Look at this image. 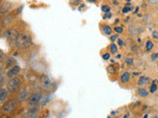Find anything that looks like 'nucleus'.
<instances>
[{
  "instance_id": "5701e85b",
  "label": "nucleus",
  "mask_w": 158,
  "mask_h": 118,
  "mask_svg": "<svg viewBox=\"0 0 158 118\" xmlns=\"http://www.w3.org/2000/svg\"><path fill=\"white\" fill-rule=\"evenodd\" d=\"M114 31L116 32V33L122 34V32H124V29H122V27H119V26H116V27L114 28Z\"/></svg>"
},
{
  "instance_id": "423d86ee",
  "label": "nucleus",
  "mask_w": 158,
  "mask_h": 118,
  "mask_svg": "<svg viewBox=\"0 0 158 118\" xmlns=\"http://www.w3.org/2000/svg\"><path fill=\"white\" fill-rule=\"evenodd\" d=\"M43 98V94L41 92H35L32 95H30V97L28 98V105L30 107H34L36 105L39 104V103L42 100Z\"/></svg>"
},
{
  "instance_id": "a878e982",
  "label": "nucleus",
  "mask_w": 158,
  "mask_h": 118,
  "mask_svg": "<svg viewBox=\"0 0 158 118\" xmlns=\"http://www.w3.org/2000/svg\"><path fill=\"white\" fill-rule=\"evenodd\" d=\"M137 49H138V47H137L136 45H131V50L133 52H136Z\"/></svg>"
},
{
  "instance_id": "39448f33",
  "label": "nucleus",
  "mask_w": 158,
  "mask_h": 118,
  "mask_svg": "<svg viewBox=\"0 0 158 118\" xmlns=\"http://www.w3.org/2000/svg\"><path fill=\"white\" fill-rule=\"evenodd\" d=\"M19 34H20L19 31L16 30V29H14V28L7 29V30L4 32V36L6 37V40H7L11 44L15 43V41H16V40H17Z\"/></svg>"
},
{
  "instance_id": "f03ea898",
  "label": "nucleus",
  "mask_w": 158,
  "mask_h": 118,
  "mask_svg": "<svg viewBox=\"0 0 158 118\" xmlns=\"http://www.w3.org/2000/svg\"><path fill=\"white\" fill-rule=\"evenodd\" d=\"M18 104H19V101L17 100V98H10V100H7L3 103L0 111H1L2 114H7V115H9L13 111L16 110V108L18 107Z\"/></svg>"
},
{
  "instance_id": "dca6fc26",
  "label": "nucleus",
  "mask_w": 158,
  "mask_h": 118,
  "mask_svg": "<svg viewBox=\"0 0 158 118\" xmlns=\"http://www.w3.org/2000/svg\"><path fill=\"white\" fill-rule=\"evenodd\" d=\"M109 49L111 51V54H117L118 53V46L116 43H111L109 46Z\"/></svg>"
},
{
  "instance_id": "c9c22d12",
  "label": "nucleus",
  "mask_w": 158,
  "mask_h": 118,
  "mask_svg": "<svg viewBox=\"0 0 158 118\" xmlns=\"http://www.w3.org/2000/svg\"><path fill=\"white\" fill-rule=\"evenodd\" d=\"M155 118H157V117H155Z\"/></svg>"
},
{
  "instance_id": "c85d7f7f",
  "label": "nucleus",
  "mask_w": 158,
  "mask_h": 118,
  "mask_svg": "<svg viewBox=\"0 0 158 118\" xmlns=\"http://www.w3.org/2000/svg\"><path fill=\"white\" fill-rule=\"evenodd\" d=\"M158 57V54H153L152 56H151V59H152V61H155V60L157 59Z\"/></svg>"
},
{
  "instance_id": "c756f323",
  "label": "nucleus",
  "mask_w": 158,
  "mask_h": 118,
  "mask_svg": "<svg viewBox=\"0 0 158 118\" xmlns=\"http://www.w3.org/2000/svg\"><path fill=\"white\" fill-rule=\"evenodd\" d=\"M152 37H154V39H158V32H153Z\"/></svg>"
},
{
  "instance_id": "bb28decb",
  "label": "nucleus",
  "mask_w": 158,
  "mask_h": 118,
  "mask_svg": "<svg viewBox=\"0 0 158 118\" xmlns=\"http://www.w3.org/2000/svg\"><path fill=\"white\" fill-rule=\"evenodd\" d=\"M131 10V8L130 7H128V6H125V7L122 9V13H128V11Z\"/></svg>"
},
{
  "instance_id": "2eb2a0df",
  "label": "nucleus",
  "mask_w": 158,
  "mask_h": 118,
  "mask_svg": "<svg viewBox=\"0 0 158 118\" xmlns=\"http://www.w3.org/2000/svg\"><path fill=\"white\" fill-rule=\"evenodd\" d=\"M102 31H103V33H104L105 34H107V36H110V34H112V28L111 26H109V25H103L102 26Z\"/></svg>"
},
{
  "instance_id": "4be33fe9",
  "label": "nucleus",
  "mask_w": 158,
  "mask_h": 118,
  "mask_svg": "<svg viewBox=\"0 0 158 118\" xmlns=\"http://www.w3.org/2000/svg\"><path fill=\"white\" fill-rule=\"evenodd\" d=\"M101 9H102L103 13H110V11H111V8H110L108 5H103Z\"/></svg>"
},
{
  "instance_id": "9b49d317",
  "label": "nucleus",
  "mask_w": 158,
  "mask_h": 118,
  "mask_svg": "<svg viewBox=\"0 0 158 118\" xmlns=\"http://www.w3.org/2000/svg\"><path fill=\"white\" fill-rule=\"evenodd\" d=\"M8 91L5 88H0V101L4 103L8 100Z\"/></svg>"
},
{
  "instance_id": "a211bd4d",
  "label": "nucleus",
  "mask_w": 158,
  "mask_h": 118,
  "mask_svg": "<svg viewBox=\"0 0 158 118\" xmlns=\"http://www.w3.org/2000/svg\"><path fill=\"white\" fill-rule=\"evenodd\" d=\"M107 71H108L109 74H111V75H114V74H116V73H117V70L115 69V66L114 65H109L107 67Z\"/></svg>"
},
{
  "instance_id": "7ed1b4c3",
  "label": "nucleus",
  "mask_w": 158,
  "mask_h": 118,
  "mask_svg": "<svg viewBox=\"0 0 158 118\" xmlns=\"http://www.w3.org/2000/svg\"><path fill=\"white\" fill-rule=\"evenodd\" d=\"M21 85H22L21 78L16 76L14 78L9 79V81L7 82V84H6V89H7L9 94H15V92H17L20 90Z\"/></svg>"
},
{
  "instance_id": "473e14b6",
  "label": "nucleus",
  "mask_w": 158,
  "mask_h": 118,
  "mask_svg": "<svg viewBox=\"0 0 158 118\" xmlns=\"http://www.w3.org/2000/svg\"><path fill=\"white\" fill-rule=\"evenodd\" d=\"M87 1H88V2H92V3H93V2H95L96 0H87Z\"/></svg>"
},
{
  "instance_id": "9d476101",
  "label": "nucleus",
  "mask_w": 158,
  "mask_h": 118,
  "mask_svg": "<svg viewBox=\"0 0 158 118\" xmlns=\"http://www.w3.org/2000/svg\"><path fill=\"white\" fill-rule=\"evenodd\" d=\"M150 82H151V80L148 77H145V76H141V77L138 79L137 85L139 86V87H142V86L150 85Z\"/></svg>"
},
{
  "instance_id": "f3484780",
  "label": "nucleus",
  "mask_w": 158,
  "mask_h": 118,
  "mask_svg": "<svg viewBox=\"0 0 158 118\" xmlns=\"http://www.w3.org/2000/svg\"><path fill=\"white\" fill-rule=\"evenodd\" d=\"M6 76V73L4 72V67L0 65V84L3 82V80H4V77Z\"/></svg>"
},
{
  "instance_id": "0eeeda50",
  "label": "nucleus",
  "mask_w": 158,
  "mask_h": 118,
  "mask_svg": "<svg viewBox=\"0 0 158 118\" xmlns=\"http://www.w3.org/2000/svg\"><path fill=\"white\" fill-rule=\"evenodd\" d=\"M21 72V67L17 65H14L13 67H11L10 69H8L7 71H6V77L8 79H12L16 77V76L19 75V73Z\"/></svg>"
},
{
  "instance_id": "4468645a",
  "label": "nucleus",
  "mask_w": 158,
  "mask_h": 118,
  "mask_svg": "<svg viewBox=\"0 0 158 118\" xmlns=\"http://www.w3.org/2000/svg\"><path fill=\"white\" fill-rule=\"evenodd\" d=\"M148 94H149V91L146 90V89L143 87H140L137 90V95H138V97H146Z\"/></svg>"
},
{
  "instance_id": "f704fd0d",
  "label": "nucleus",
  "mask_w": 158,
  "mask_h": 118,
  "mask_svg": "<svg viewBox=\"0 0 158 118\" xmlns=\"http://www.w3.org/2000/svg\"><path fill=\"white\" fill-rule=\"evenodd\" d=\"M127 1H131V0H127Z\"/></svg>"
},
{
  "instance_id": "aec40b11",
  "label": "nucleus",
  "mask_w": 158,
  "mask_h": 118,
  "mask_svg": "<svg viewBox=\"0 0 158 118\" xmlns=\"http://www.w3.org/2000/svg\"><path fill=\"white\" fill-rule=\"evenodd\" d=\"M5 58H6V54H5V52L3 51V50L0 49V65H1L2 63H4Z\"/></svg>"
},
{
  "instance_id": "2f4dec72",
  "label": "nucleus",
  "mask_w": 158,
  "mask_h": 118,
  "mask_svg": "<svg viewBox=\"0 0 158 118\" xmlns=\"http://www.w3.org/2000/svg\"><path fill=\"white\" fill-rule=\"evenodd\" d=\"M0 118H10V117H9L7 114H2V115L0 116Z\"/></svg>"
},
{
  "instance_id": "cd10ccee",
  "label": "nucleus",
  "mask_w": 158,
  "mask_h": 118,
  "mask_svg": "<svg viewBox=\"0 0 158 118\" xmlns=\"http://www.w3.org/2000/svg\"><path fill=\"white\" fill-rule=\"evenodd\" d=\"M118 43H119V45H120V46H124L125 45L124 41H122L121 39H118Z\"/></svg>"
},
{
  "instance_id": "412c9836",
  "label": "nucleus",
  "mask_w": 158,
  "mask_h": 118,
  "mask_svg": "<svg viewBox=\"0 0 158 118\" xmlns=\"http://www.w3.org/2000/svg\"><path fill=\"white\" fill-rule=\"evenodd\" d=\"M157 85L155 84V83H152V84L150 85V89H149V92H151V94H153V92H155L157 91Z\"/></svg>"
},
{
  "instance_id": "ddd939ff",
  "label": "nucleus",
  "mask_w": 158,
  "mask_h": 118,
  "mask_svg": "<svg viewBox=\"0 0 158 118\" xmlns=\"http://www.w3.org/2000/svg\"><path fill=\"white\" fill-rule=\"evenodd\" d=\"M29 97H30V94L28 92V91H22L18 95L17 100L18 101H23V100H28Z\"/></svg>"
},
{
  "instance_id": "72a5a7b5",
  "label": "nucleus",
  "mask_w": 158,
  "mask_h": 118,
  "mask_svg": "<svg viewBox=\"0 0 158 118\" xmlns=\"http://www.w3.org/2000/svg\"><path fill=\"white\" fill-rule=\"evenodd\" d=\"M147 116H148V115H145V116H144V118H147Z\"/></svg>"
},
{
  "instance_id": "f8f14e48",
  "label": "nucleus",
  "mask_w": 158,
  "mask_h": 118,
  "mask_svg": "<svg viewBox=\"0 0 158 118\" xmlns=\"http://www.w3.org/2000/svg\"><path fill=\"white\" fill-rule=\"evenodd\" d=\"M10 8H11V3H9V2L3 3V4L0 5V13L1 14L7 13Z\"/></svg>"
},
{
  "instance_id": "f257e3e1",
  "label": "nucleus",
  "mask_w": 158,
  "mask_h": 118,
  "mask_svg": "<svg viewBox=\"0 0 158 118\" xmlns=\"http://www.w3.org/2000/svg\"><path fill=\"white\" fill-rule=\"evenodd\" d=\"M14 44L18 49H26L33 44V39L30 34L20 33Z\"/></svg>"
},
{
  "instance_id": "7c9ffc66",
  "label": "nucleus",
  "mask_w": 158,
  "mask_h": 118,
  "mask_svg": "<svg viewBox=\"0 0 158 118\" xmlns=\"http://www.w3.org/2000/svg\"><path fill=\"white\" fill-rule=\"evenodd\" d=\"M119 36H118V34H115V36H113L112 37H111V40L113 41V40H115L116 39H117V37H118Z\"/></svg>"
},
{
  "instance_id": "6e6552de",
  "label": "nucleus",
  "mask_w": 158,
  "mask_h": 118,
  "mask_svg": "<svg viewBox=\"0 0 158 118\" xmlns=\"http://www.w3.org/2000/svg\"><path fill=\"white\" fill-rule=\"evenodd\" d=\"M14 65H17V61L13 56H6V58L4 60V68L5 69H10L11 67Z\"/></svg>"
},
{
  "instance_id": "393cba45",
  "label": "nucleus",
  "mask_w": 158,
  "mask_h": 118,
  "mask_svg": "<svg viewBox=\"0 0 158 118\" xmlns=\"http://www.w3.org/2000/svg\"><path fill=\"white\" fill-rule=\"evenodd\" d=\"M125 62L127 63V64H134V59L133 58H125Z\"/></svg>"
},
{
  "instance_id": "6ab92c4d",
  "label": "nucleus",
  "mask_w": 158,
  "mask_h": 118,
  "mask_svg": "<svg viewBox=\"0 0 158 118\" xmlns=\"http://www.w3.org/2000/svg\"><path fill=\"white\" fill-rule=\"evenodd\" d=\"M153 46H154V43H152L151 40H147L146 41V44H145V48L147 51H150V50H152L153 48Z\"/></svg>"
},
{
  "instance_id": "20e7f679",
  "label": "nucleus",
  "mask_w": 158,
  "mask_h": 118,
  "mask_svg": "<svg viewBox=\"0 0 158 118\" xmlns=\"http://www.w3.org/2000/svg\"><path fill=\"white\" fill-rule=\"evenodd\" d=\"M40 85H41V87L46 91H50L51 89H53V87H54V83L53 82V80H51L50 76L47 74L41 75Z\"/></svg>"
},
{
  "instance_id": "b1692460",
  "label": "nucleus",
  "mask_w": 158,
  "mask_h": 118,
  "mask_svg": "<svg viewBox=\"0 0 158 118\" xmlns=\"http://www.w3.org/2000/svg\"><path fill=\"white\" fill-rule=\"evenodd\" d=\"M102 58L104 59V60H109L110 58H111V53H104L102 55Z\"/></svg>"
},
{
  "instance_id": "1a4fd4ad",
  "label": "nucleus",
  "mask_w": 158,
  "mask_h": 118,
  "mask_svg": "<svg viewBox=\"0 0 158 118\" xmlns=\"http://www.w3.org/2000/svg\"><path fill=\"white\" fill-rule=\"evenodd\" d=\"M131 78V74L130 72H124L120 76V83H121V84H122V85L128 84V83H130Z\"/></svg>"
}]
</instances>
